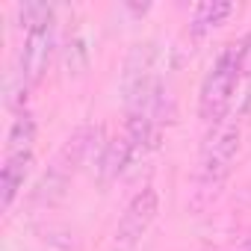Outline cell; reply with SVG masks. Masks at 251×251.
I'll list each match as a JSON object with an SVG mask.
<instances>
[{
	"instance_id": "cell-9",
	"label": "cell",
	"mask_w": 251,
	"mask_h": 251,
	"mask_svg": "<svg viewBox=\"0 0 251 251\" xmlns=\"http://www.w3.org/2000/svg\"><path fill=\"white\" fill-rule=\"evenodd\" d=\"M33 142H36V121L30 112H18L12 127H9V136H6V154L33 151Z\"/></svg>"
},
{
	"instance_id": "cell-3",
	"label": "cell",
	"mask_w": 251,
	"mask_h": 251,
	"mask_svg": "<svg viewBox=\"0 0 251 251\" xmlns=\"http://www.w3.org/2000/svg\"><path fill=\"white\" fill-rule=\"evenodd\" d=\"M239 77H242V53H239V42H233L219 50L210 71L204 74L201 95H198V115L204 118V124L219 127L225 121V115L233 103Z\"/></svg>"
},
{
	"instance_id": "cell-2",
	"label": "cell",
	"mask_w": 251,
	"mask_h": 251,
	"mask_svg": "<svg viewBox=\"0 0 251 251\" xmlns=\"http://www.w3.org/2000/svg\"><path fill=\"white\" fill-rule=\"evenodd\" d=\"M18 12H21L24 27H27L24 45L18 53V77H21V86L30 89L45 77V71L50 65L56 24H53V9L45 3H30V6H21Z\"/></svg>"
},
{
	"instance_id": "cell-8",
	"label": "cell",
	"mask_w": 251,
	"mask_h": 251,
	"mask_svg": "<svg viewBox=\"0 0 251 251\" xmlns=\"http://www.w3.org/2000/svg\"><path fill=\"white\" fill-rule=\"evenodd\" d=\"M227 15H233V3H222V0H213V3H201L192 12V33L204 36L210 30H216Z\"/></svg>"
},
{
	"instance_id": "cell-6",
	"label": "cell",
	"mask_w": 251,
	"mask_h": 251,
	"mask_svg": "<svg viewBox=\"0 0 251 251\" xmlns=\"http://www.w3.org/2000/svg\"><path fill=\"white\" fill-rule=\"evenodd\" d=\"M33 169V151H12L3 160V169H0V204L3 210H9L18 198V192L24 189V180Z\"/></svg>"
},
{
	"instance_id": "cell-7",
	"label": "cell",
	"mask_w": 251,
	"mask_h": 251,
	"mask_svg": "<svg viewBox=\"0 0 251 251\" xmlns=\"http://www.w3.org/2000/svg\"><path fill=\"white\" fill-rule=\"evenodd\" d=\"M139 157V151L133 148V142L127 139V136H115V139H109L106 145H103V151H100V175L106 177V180H112V177H118L124 169H127L133 160Z\"/></svg>"
},
{
	"instance_id": "cell-1",
	"label": "cell",
	"mask_w": 251,
	"mask_h": 251,
	"mask_svg": "<svg viewBox=\"0 0 251 251\" xmlns=\"http://www.w3.org/2000/svg\"><path fill=\"white\" fill-rule=\"evenodd\" d=\"M236 154H239V127L236 124H219V127H213V133L207 136V142L201 148L195 180H192V210L195 213L207 210L219 198L225 180L233 172Z\"/></svg>"
},
{
	"instance_id": "cell-4",
	"label": "cell",
	"mask_w": 251,
	"mask_h": 251,
	"mask_svg": "<svg viewBox=\"0 0 251 251\" xmlns=\"http://www.w3.org/2000/svg\"><path fill=\"white\" fill-rule=\"evenodd\" d=\"M98 136H100V130H77V133L59 148V154H56L53 163L48 166L45 177L36 183L33 201L50 204V201L62 198L65 189H68V183H71V177L77 175V169L92 157V142H95Z\"/></svg>"
},
{
	"instance_id": "cell-5",
	"label": "cell",
	"mask_w": 251,
	"mask_h": 251,
	"mask_svg": "<svg viewBox=\"0 0 251 251\" xmlns=\"http://www.w3.org/2000/svg\"><path fill=\"white\" fill-rule=\"evenodd\" d=\"M157 213H160V195H157V189L154 186L139 189L127 201V207H124V213H121V219L115 225V248L118 251L133 248L148 233V227L154 225Z\"/></svg>"
},
{
	"instance_id": "cell-10",
	"label": "cell",
	"mask_w": 251,
	"mask_h": 251,
	"mask_svg": "<svg viewBox=\"0 0 251 251\" xmlns=\"http://www.w3.org/2000/svg\"><path fill=\"white\" fill-rule=\"evenodd\" d=\"M239 53H242V74L251 77V33L239 42Z\"/></svg>"
},
{
	"instance_id": "cell-11",
	"label": "cell",
	"mask_w": 251,
	"mask_h": 251,
	"mask_svg": "<svg viewBox=\"0 0 251 251\" xmlns=\"http://www.w3.org/2000/svg\"><path fill=\"white\" fill-rule=\"evenodd\" d=\"M242 251H251V245H245V248H242Z\"/></svg>"
}]
</instances>
